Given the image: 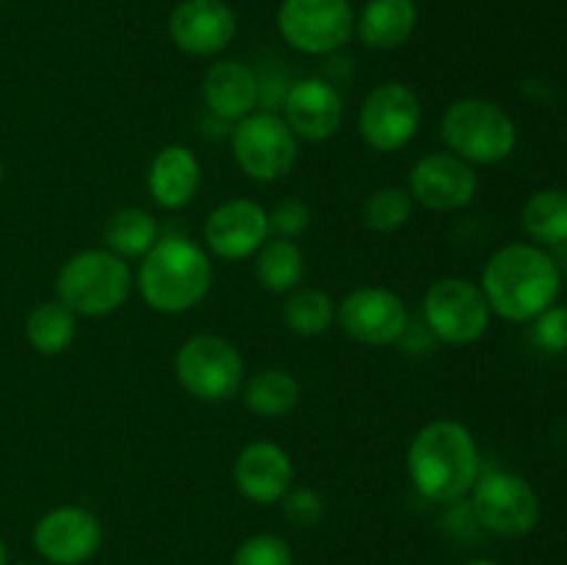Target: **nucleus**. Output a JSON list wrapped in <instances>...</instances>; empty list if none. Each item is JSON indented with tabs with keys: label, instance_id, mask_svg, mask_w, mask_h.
<instances>
[{
	"label": "nucleus",
	"instance_id": "7ed1b4c3",
	"mask_svg": "<svg viewBox=\"0 0 567 565\" xmlns=\"http://www.w3.org/2000/svg\"><path fill=\"white\" fill-rule=\"evenodd\" d=\"M138 294L153 310L181 316L203 305L214 286V264L186 236H161L138 264Z\"/></svg>",
	"mask_w": 567,
	"mask_h": 565
},
{
	"label": "nucleus",
	"instance_id": "c85d7f7f",
	"mask_svg": "<svg viewBox=\"0 0 567 565\" xmlns=\"http://www.w3.org/2000/svg\"><path fill=\"white\" fill-rule=\"evenodd\" d=\"M230 565H293V552L286 537L275 532H258L236 548Z\"/></svg>",
	"mask_w": 567,
	"mask_h": 565
},
{
	"label": "nucleus",
	"instance_id": "393cba45",
	"mask_svg": "<svg viewBox=\"0 0 567 565\" xmlns=\"http://www.w3.org/2000/svg\"><path fill=\"white\" fill-rule=\"evenodd\" d=\"M78 336V316L66 308L61 299H48L39 302L37 308L28 314L25 321V338L31 343L33 352L53 355L66 352Z\"/></svg>",
	"mask_w": 567,
	"mask_h": 565
},
{
	"label": "nucleus",
	"instance_id": "1a4fd4ad",
	"mask_svg": "<svg viewBox=\"0 0 567 565\" xmlns=\"http://www.w3.org/2000/svg\"><path fill=\"white\" fill-rule=\"evenodd\" d=\"M471 515L493 535L524 537L540 521V499L520 474L487 471L471 491Z\"/></svg>",
	"mask_w": 567,
	"mask_h": 565
},
{
	"label": "nucleus",
	"instance_id": "ddd939ff",
	"mask_svg": "<svg viewBox=\"0 0 567 565\" xmlns=\"http://www.w3.org/2000/svg\"><path fill=\"white\" fill-rule=\"evenodd\" d=\"M103 524L78 504H61L44 513L31 532L39 557L50 565H83L103 546Z\"/></svg>",
	"mask_w": 567,
	"mask_h": 565
},
{
	"label": "nucleus",
	"instance_id": "f704fd0d",
	"mask_svg": "<svg viewBox=\"0 0 567 565\" xmlns=\"http://www.w3.org/2000/svg\"><path fill=\"white\" fill-rule=\"evenodd\" d=\"M0 183H3V158H0Z\"/></svg>",
	"mask_w": 567,
	"mask_h": 565
},
{
	"label": "nucleus",
	"instance_id": "bb28decb",
	"mask_svg": "<svg viewBox=\"0 0 567 565\" xmlns=\"http://www.w3.org/2000/svg\"><path fill=\"white\" fill-rule=\"evenodd\" d=\"M338 302L321 288L299 286L288 294L286 305H282V319H286L288 330L299 338H319L336 321Z\"/></svg>",
	"mask_w": 567,
	"mask_h": 565
},
{
	"label": "nucleus",
	"instance_id": "aec40b11",
	"mask_svg": "<svg viewBox=\"0 0 567 565\" xmlns=\"http://www.w3.org/2000/svg\"><path fill=\"white\" fill-rule=\"evenodd\" d=\"M203 100L219 120L241 122L244 116L258 111V75L241 61H216L203 78Z\"/></svg>",
	"mask_w": 567,
	"mask_h": 565
},
{
	"label": "nucleus",
	"instance_id": "2eb2a0df",
	"mask_svg": "<svg viewBox=\"0 0 567 565\" xmlns=\"http://www.w3.org/2000/svg\"><path fill=\"white\" fill-rule=\"evenodd\" d=\"M203 233L210 255H216V258H255V253L271 238L269 210L247 197L225 199V203L210 210Z\"/></svg>",
	"mask_w": 567,
	"mask_h": 565
},
{
	"label": "nucleus",
	"instance_id": "412c9836",
	"mask_svg": "<svg viewBox=\"0 0 567 565\" xmlns=\"http://www.w3.org/2000/svg\"><path fill=\"white\" fill-rule=\"evenodd\" d=\"M419 25L415 0H365L354 17V33L371 50H396L408 42Z\"/></svg>",
	"mask_w": 567,
	"mask_h": 565
},
{
	"label": "nucleus",
	"instance_id": "cd10ccee",
	"mask_svg": "<svg viewBox=\"0 0 567 565\" xmlns=\"http://www.w3.org/2000/svg\"><path fill=\"white\" fill-rule=\"evenodd\" d=\"M415 199L402 186H382L363 203V225L374 233H396L413 216Z\"/></svg>",
	"mask_w": 567,
	"mask_h": 565
},
{
	"label": "nucleus",
	"instance_id": "72a5a7b5",
	"mask_svg": "<svg viewBox=\"0 0 567 565\" xmlns=\"http://www.w3.org/2000/svg\"><path fill=\"white\" fill-rule=\"evenodd\" d=\"M465 565H498V563H493V559H471V563Z\"/></svg>",
	"mask_w": 567,
	"mask_h": 565
},
{
	"label": "nucleus",
	"instance_id": "e433bc0d",
	"mask_svg": "<svg viewBox=\"0 0 567 565\" xmlns=\"http://www.w3.org/2000/svg\"><path fill=\"white\" fill-rule=\"evenodd\" d=\"M0 3H3V0H0Z\"/></svg>",
	"mask_w": 567,
	"mask_h": 565
},
{
	"label": "nucleus",
	"instance_id": "f8f14e48",
	"mask_svg": "<svg viewBox=\"0 0 567 565\" xmlns=\"http://www.w3.org/2000/svg\"><path fill=\"white\" fill-rule=\"evenodd\" d=\"M336 321L363 347H391L410 330V308L385 286H360L338 302Z\"/></svg>",
	"mask_w": 567,
	"mask_h": 565
},
{
	"label": "nucleus",
	"instance_id": "9b49d317",
	"mask_svg": "<svg viewBox=\"0 0 567 565\" xmlns=\"http://www.w3.org/2000/svg\"><path fill=\"white\" fill-rule=\"evenodd\" d=\"M421 116L424 114L415 89L402 81H388L365 94L358 114V131L365 147L377 153H399L415 138Z\"/></svg>",
	"mask_w": 567,
	"mask_h": 565
},
{
	"label": "nucleus",
	"instance_id": "4468645a",
	"mask_svg": "<svg viewBox=\"0 0 567 565\" xmlns=\"http://www.w3.org/2000/svg\"><path fill=\"white\" fill-rule=\"evenodd\" d=\"M410 197L437 214H454L468 208L480 192V175L468 161L454 153H430L410 170Z\"/></svg>",
	"mask_w": 567,
	"mask_h": 565
},
{
	"label": "nucleus",
	"instance_id": "5701e85b",
	"mask_svg": "<svg viewBox=\"0 0 567 565\" xmlns=\"http://www.w3.org/2000/svg\"><path fill=\"white\" fill-rule=\"evenodd\" d=\"M255 277L271 294H291L302 286L305 253L291 238L271 236L255 253Z\"/></svg>",
	"mask_w": 567,
	"mask_h": 565
},
{
	"label": "nucleus",
	"instance_id": "39448f33",
	"mask_svg": "<svg viewBox=\"0 0 567 565\" xmlns=\"http://www.w3.org/2000/svg\"><path fill=\"white\" fill-rule=\"evenodd\" d=\"M441 138L471 166L502 164L518 147V127L504 105L487 97H460L441 116Z\"/></svg>",
	"mask_w": 567,
	"mask_h": 565
},
{
	"label": "nucleus",
	"instance_id": "423d86ee",
	"mask_svg": "<svg viewBox=\"0 0 567 565\" xmlns=\"http://www.w3.org/2000/svg\"><path fill=\"white\" fill-rule=\"evenodd\" d=\"M244 358L238 347L214 332L186 338L175 355V374L183 391L199 402H227L244 386Z\"/></svg>",
	"mask_w": 567,
	"mask_h": 565
},
{
	"label": "nucleus",
	"instance_id": "c756f323",
	"mask_svg": "<svg viewBox=\"0 0 567 565\" xmlns=\"http://www.w3.org/2000/svg\"><path fill=\"white\" fill-rule=\"evenodd\" d=\"M282 513H286L288 524L299 526V530H310V526L321 524L327 513V502L316 487H291L282 496Z\"/></svg>",
	"mask_w": 567,
	"mask_h": 565
},
{
	"label": "nucleus",
	"instance_id": "2f4dec72",
	"mask_svg": "<svg viewBox=\"0 0 567 565\" xmlns=\"http://www.w3.org/2000/svg\"><path fill=\"white\" fill-rule=\"evenodd\" d=\"M271 236L291 238L297 242L305 230L310 227V208L302 199H282L269 210Z\"/></svg>",
	"mask_w": 567,
	"mask_h": 565
},
{
	"label": "nucleus",
	"instance_id": "7c9ffc66",
	"mask_svg": "<svg viewBox=\"0 0 567 565\" xmlns=\"http://www.w3.org/2000/svg\"><path fill=\"white\" fill-rule=\"evenodd\" d=\"M532 338L537 347L548 355L567 352V308L565 305H551L543 310L532 327Z\"/></svg>",
	"mask_w": 567,
	"mask_h": 565
},
{
	"label": "nucleus",
	"instance_id": "20e7f679",
	"mask_svg": "<svg viewBox=\"0 0 567 565\" xmlns=\"http://www.w3.org/2000/svg\"><path fill=\"white\" fill-rule=\"evenodd\" d=\"M133 291V271L127 260L105 247L81 249L61 266L55 277V299L75 316L100 319L127 302Z\"/></svg>",
	"mask_w": 567,
	"mask_h": 565
},
{
	"label": "nucleus",
	"instance_id": "b1692460",
	"mask_svg": "<svg viewBox=\"0 0 567 565\" xmlns=\"http://www.w3.org/2000/svg\"><path fill=\"white\" fill-rule=\"evenodd\" d=\"M520 227L537 247H559L567 242V192L540 188L520 210Z\"/></svg>",
	"mask_w": 567,
	"mask_h": 565
},
{
	"label": "nucleus",
	"instance_id": "f3484780",
	"mask_svg": "<svg viewBox=\"0 0 567 565\" xmlns=\"http://www.w3.org/2000/svg\"><path fill=\"white\" fill-rule=\"evenodd\" d=\"M282 120L305 142H327L343 125V97L324 78H302L282 103Z\"/></svg>",
	"mask_w": 567,
	"mask_h": 565
},
{
	"label": "nucleus",
	"instance_id": "a211bd4d",
	"mask_svg": "<svg viewBox=\"0 0 567 565\" xmlns=\"http://www.w3.org/2000/svg\"><path fill=\"white\" fill-rule=\"evenodd\" d=\"M233 482L247 502H282V496L293 487L291 454L271 441L247 443L233 463Z\"/></svg>",
	"mask_w": 567,
	"mask_h": 565
},
{
	"label": "nucleus",
	"instance_id": "0eeeda50",
	"mask_svg": "<svg viewBox=\"0 0 567 565\" xmlns=\"http://www.w3.org/2000/svg\"><path fill=\"white\" fill-rule=\"evenodd\" d=\"M233 158L249 181H282L297 166L299 138L282 114L252 111L233 127Z\"/></svg>",
	"mask_w": 567,
	"mask_h": 565
},
{
	"label": "nucleus",
	"instance_id": "dca6fc26",
	"mask_svg": "<svg viewBox=\"0 0 567 565\" xmlns=\"http://www.w3.org/2000/svg\"><path fill=\"white\" fill-rule=\"evenodd\" d=\"M236 11L225 0H181L169 14V39L181 53L210 59L236 39Z\"/></svg>",
	"mask_w": 567,
	"mask_h": 565
},
{
	"label": "nucleus",
	"instance_id": "6e6552de",
	"mask_svg": "<svg viewBox=\"0 0 567 565\" xmlns=\"http://www.w3.org/2000/svg\"><path fill=\"white\" fill-rule=\"evenodd\" d=\"M491 305L480 282L468 277H443L424 294L426 330L452 347H471L491 327Z\"/></svg>",
	"mask_w": 567,
	"mask_h": 565
},
{
	"label": "nucleus",
	"instance_id": "c9c22d12",
	"mask_svg": "<svg viewBox=\"0 0 567 565\" xmlns=\"http://www.w3.org/2000/svg\"><path fill=\"white\" fill-rule=\"evenodd\" d=\"M17 565H39V563H17Z\"/></svg>",
	"mask_w": 567,
	"mask_h": 565
},
{
	"label": "nucleus",
	"instance_id": "a878e982",
	"mask_svg": "<svg viewBox=\"0 0 567 565\" xmlns=\"http://www.w3.org/2000/svg\"><path fill=\"white\" fill-rule=\"evenodd\" d=\"M158 238V222L144 208L114 210L103 230L105 249L120 255L122 260H142Z\"/></svg>",
	"mask_w": 567,
	"mask_h": 565
},
{
	"label": "nucleus",
	"instance_id": "f03ea898",
	"mask_svg": "<svg viewBox=\"0 0 567 565\" xmlns=\"http://www.w3.org/2000/svg\"><path fill=\"white\" fill-rule=\"evenodd\" d=\"M408 474L415 491L437 504H454L474 491L482 454L474 432L454 419L421 427L408 449Z\"/></svg>",
	"mask_w": 567,
	"mask_h": 565
},
{
	"label": "nucleus",
	"instance_id": "9d476101",
	"mask_svg": "<svg viewBox=\"0 0 567 565\" xmlns=\"http://www.w3.org/2000/svg\"><path fill=\"white\" fill-rule=\"evenodd\" d=\"M277 31L305 55L338 53L354 37V9L349 0H282Z\"/></svg>",
	"mask_w": 567,
	"mask_h": 565
},
{
	"label": "nucleus",
	"instance_id": "473e14b6",
	"mask_svg": "<svg viewBox=\"0 0 567 565\" xmlns=\"http://www.w3.org/2000/svg\"><path fill=\"white\" fill-rule=\"evenodd\" d=\"M0 565H9V546L3 543V537H0Z\"/></svg>",
	"mask_w": 567,
	"mask_h": 565
},
{
	"label": "nucleus",
	"instance_id": "f257e3e1",
	"mask_svg": "<svg viewBox=\"0 0 567 565\" xmlns=\"http://www.w3.org/2000/svg\"><path fill=\"white\" fill-rule=\"evenodd\" d=\"M480 288L493 314L515 325H526L557 305L563 275L546 249L515 242L504 244L487 258Z\"/></svg>",
	"mask_w": 567,
	"mask_h": 565
},
{
	"label": "nucleus",
	"instance_id": "6ab92c4d",
	"mask_svg": "<svg viewBox=\"0 0 567 565\" xmlns=\"http://www.w3.org/2000/svg\"><path fill=\"white\" fill-rule=\"evenodd\" d=\"M203 166L186 144H166L155 153L147 172V188L155 205L164 210H181L197 197Z\"/></svg>",
	"mask_w": 567,
	"mask_h": 565
},
{
	"label": "nucleus",
	"instance_id": "4be33fe9",
	"mask_svg": "<svg viewBox=\"0 0 567 565\" xmlns=\"http://www.w3.org/2000/svg\"><path fill=\"white\" fill-rule=\"evenodd\" d=\"M244 408L258 419H286L302 399V386L286 369H264L241 386Z\"/></svg>",
	"mask_w": 567,
	"mask_h": 565
}]
</instances>
